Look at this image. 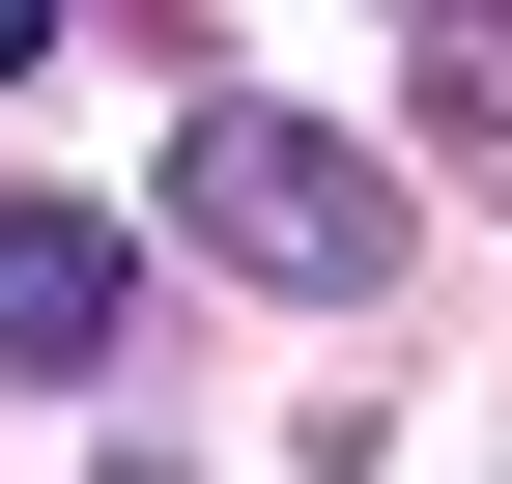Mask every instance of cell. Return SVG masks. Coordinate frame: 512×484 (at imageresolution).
<instances>
[{"label":"cell","instance_id":"cell-1","mask_svg":"<svg viewBox=\"0 0 512 484\" xmlns=\"http://www.w3.org/2000/svg\"><path fill=\"white\" fill-rule=\"evenodd\" d=\"M171 228H200L256 314H370V285H399V143L313 114V86H200L171 114Z\"/></svg>","mask_w":512,"mask_h":484},{"label":"cell","instance_id":"cell-2","mask_svg":"<svg viewBox=\"0 0 512 484\" xmlns=\"http://www.w3.org/2000/svg\"><path fill=\"white\" fill-rule=\"evenodd\" d=\"M114 314H143V228H114V200H0V371L86 399V371H114Z\"/></svg>","mask_w":512,"mask_h":484},{"label":"cell","instance_id":"cell-3","mask_svg":"<svg viewBox=\"0 0 512 484\" xmlns=\"http://www.w3.org/2000/svg\"><path fill=\"white\" fill-rule=\"evenodd\" d=\"M399 57H427V114H456V143H512V0H399Z\"/></svg>","mask_w":512,"mask_h":484},{"label":"cell","instance_id":"cell-4","mask_svg":"<svg viewBox=\"0 0 512 484\" xmlns=\"http://www.w3.org/2000/svg\"><path fill=\"white\" fill-rule=\"evenodd\" d=\"M29 57H57V0H0V86H29Z\"/></svg>","mask_w":512,"mask_h":484}]
</instances>
